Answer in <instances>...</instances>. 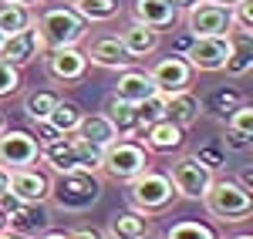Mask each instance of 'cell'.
<instances>
[{
    "instance_id": "4",
    "label": "cell",
    "mask_w": 253,
    "mask_h": 239,
    "mask_svg": "<svg viewBox=\"0 0 253 239\" xmlns=\"http://www.w3.org/2000/svg\"><path fill=\"white\" fill-rule=\"evenodd\" d=\"M172 199H175V189L166 172L145 169V172H138L135 179H128V202H132V209L145 212V216L169 209Z\"/></svg>"
},
{
    "instance_id": "46",
    "label": "cell",
    "mask_w": 253,
    "mask_h": 239,
    "mask_svg": "<svg viewBox=\"0 0 253 239\" xmlns=\"http://www.w3.org/2000/svg\"><path fill=\"white\" fill-rule=\"evenodd\" d=\"M10 3H34V0H10Z\"/></svg>"
},
{
    "instance_id": "22",
    "label": "cell",
    "mask_w": 253,
    "mask_h": 239,
    "mask_svg": "<svg viewBox=\"0 0 253 239\" xmlns=\"http://www.w3.org/2000/svg\"><path fill=\"white\" fill-rule=\"evenodd\" d=\"M152 233V216L138 212V209H128V212H115L108 219V236L112 239H138Z\"/></svg>"
},
{
    "instance_id": "14",
    "label": "cell",
    "mask_w": 253,
    "mask_h": 239,
    "mask_svg": "<svg viewBox=\"0 0 253 239\" xmlns=\"http://www.w3.org/2000/svg\"><path fill=\"white\" fill-rule=\"evenodd\" d=\"M47 226H51V219H47L44 202H20L17 209H10V212L3 216V229H10V233H17V236H27V239L41 236Z\"/></svg>"
},
{
    "instance_id": "34",
    "label": "cell",
    "mask_w": 253,
    "mask_h": 239,
    "mask_svg": "<svg viewBox=\"0 0 253 239\" xmlns=\"http://www.w3.org/2000/svg\"><path fill=\"white\" fill-rule=\"evenodd\" d=\"M196 159L203 162L210 172H219V169L226 165V148H219V145H203V148L196 152Z\"/></svg>"
},
{
    "instance_id": "35",
    "label": "cell",
    "mask_w": 253,
    "mask_h": 239,
    "mask_svg": "<svg viewBox=\"0 0 253 239\" xmlns=\"http://www.w3.org/2000/svg\"><path fill=\"white\" fill-rule=\"evenodd\" d=\"M226 125H230V128H236V132H247V135H253V108L243 101L240 108H233V115L226 118Z\"/></svg>"
},
{
    "instance_id": "32",
    "label": "cell",
    "mask_w": 253,
    "mask_h": 239,
    "mask_svg": "<svg viewBox=\"0 0 253 239\" xmlns=\"http://www.w3.org/2000/svg\"><path fill=\"white\" fill-rule=\"evenodd\" d=\"M17 91H20V68L7 64V61H0V98L17 95Z\"/></svg>"
},
{
    "instance_id": "48",
    "label": "cell",
    "mask_w": 253,
    "mask_h": 239,
    "mask_svg": "<svg viewBox=\"0 0 253 239\" xmlns=\"http://www.w3.org/2000/svg\"><path fill=\"white\" fill-rule=\"evenodd\" d=\"M3 37H7V34H3V31H0V44H3Z\"/></svg>"
},
{
    "instance_id": "30",
    "label": "cell",
    "mask_w": 253,
    "mask_h": 239,
    "mask_svg": "<svg viewBox=\"0 0 253 239\" xmlns=\"http://www.w3.org/2000/svg\"><path fill=\"white\" fill-rule=\"evenodd\" d=\"M54 104H58V95H54V91H31V95L24 98V111H27L31 121H44L51 115Z\"/></svg>"
},
{
    "instance_id": "47",
    "label": "cell",
    "mask_w": 253,
    "mask_h": 239,
    "mask_svg": "<svg viewBox=\"0 0 253 239\" xmlns=\"http://www.w3.org/2000/svg\"><path fill=\"white\" fill-rule=\"evenodd\" d=\"M233 239H253V236H247V233H243V236H233Z\"/></svg>"
},
{
    "instance_id": "13",
    "label": "cell",
    "mask_w": 253,
    "mask_h": 239,
    "mask_svg": "<svg viewBox=\"0 0 253 239\" xmlns=\"http://www.w3.org/2000/svg\"><path fill=\"white\" fill-rule=\"evenodd\" d=\"M145 145V152H159V155H169V152H179L182 145H186V128H179L172 121L159 118L152 125H145L142 132H138V138Z\"/></svg>"
},
{
    "instance_id": "36",
    "label": "cell",
    "mask_w": 253,
    "mask_h": 239,
    "mask_svg": "<svg viewBox=\"0 0 253 239\" xmlns=\"http://www.w3.org/2000/svg\"><path fill=\"white\" fill-rule=\"evenodd\" d=\"M250 145H253V135L236 132V128L226 125V135H223V148H226V152H250Z\"/></svg>"
},
{
    "instance_id": "1",
    "label": "cell",
    "mask_w": 253,
    "mask_h": 239,
    "mask_svg": "<svg viewBox=\"0 0 253 239\" xmlns=\"http://www.w3.org/2000/svg\"><path fill=\"white\" fill-rule=\"evenodd\" d=\"M47 199L64 212H84L101 199V179H98V172H88V169L58 172V179L47 189Z\"/></svg>"
},
{
    "instance_id": "3",
    "label": "cell",
    "mask_w": 253,
    "mask_h": 239,
    "mask_svg": "<svg viewBox=\"0 0 253 239\" xmlns=\"http://www.w3.org/2000/svg\"><path fill=\"white\" fill-rule=\"evenodd\" d=\"M203 205L219 222H243L253 212V196L236 179H213L203 196Z\"/></svg>"
},
{
    "instance_id": "17",
    "label": "cell",
    "mask_w": 253,
    "mask_h": 239,
    "mask_svg": "<svg viewBox=\"0 0 253 239\" xmlns=\"http://www.w3.org/2000/svg\"><path fill=\"white\" fill-rule=\"evenodd\" d=\"M101 115L112 121V128H115L118 138H138V132H142V125L135 118V104L125 98H118V95H108L105 98V108H101Z\"/></svg>"
},
{
    "instance_id": "45",
    "label": "cell",
    "mask_w": 253,
    "mask_h": 239,
    "mask_svg": "<svg viewBox=\"0 0 253 239\" xmlns=\"http://www.w3.org/2000/svg\"><path fill=\"white\" fill-rule=\"evenodd\" d=\"M213 3H226V7H233L236 0H213Z\"/></svg>"
},
{
    "instance_id": "16",
    "label": "cell",
    "mask_w": 253,
    "mask_h": 239,
    "mask_svg": "<svg viewBox=\"0 0 253 239\" xmlns=\"http://www.w3.org/2000/svg\"><path fill=\"white\" fill-rule=\"evenodd\" d=\"M47 189H51V179L38 169H31V165L10 172V192L20 202H47Z\"/></svg>"
},
{
    "instance_id": "37",
    "label": "cell",
    "mask_w": 253,
    "mask_h": 239,
    "mask_svg": "<svg viewBox=\"0 0 253 239\" xmlns=\"http://www.w3.org/2000/svg\"><path fill=\"white\" fill-rule=\"evenodd\" d=\"M34 138H38V145L44 148V145H51L54 138H61V132L51 121H34Z\"/></svg>"
},
{
    "instance_id": "49",
    "label": "cell",
    "mask_w": 253,
    "mask_h": 239,
    "mask_svg": "<svg viewBox=\"0 0 253 239\" xmlns=\"http://www.w3.org/2000/svg\"><path fill=\"white\" fill-rule=\"evenodd\" d=\"M0 229H3V212H0Z\"/></svg>"
},
{
    "instance_id": "9",
    "label": "cell",
    "mask_w": 253,
    "mask_h": 239,
    "mask_svg": "<svg viewBox=\"0 0 253 239\" xmlns=\"http://www.w3.org/2000/svg\"><path fill=\"white\" fill-rule=\"evenodd\" d=\"M149 78L156 84L159 95H179V91H189L193 88V68L182 54H169V58H159L149 71Z\"/></svg>"
},
{
    "instance_id": "10",
    "label": "cell",
    "mask_w": 253,
    "mask_h": 239,
    "mask_svg": "<svg viewBox=\"0 0 253 239\" xmlns=\"http://www.w3.org/2000/svg\"><path fill=\"white\" fill-rule=\"evenodd\" d=\"M230 51H233V40H230V37H193V44L186 47L182 58L189 61L193 71H206V74H213V71H223V64H226V58H230Z\"/></svg>"
},
{
    "instance_id": "41",
    "label": "cell",
    "mask_w": 253,
    "mask_h": 239,
    "mask_svg": "<svg viewBox=\"0 0 253 239\" xmlns=\"http://www.w3.org/2000/svg\"><path fill=\"white\" fill-rule=\"evenodd\" d=\"M34 239H68V233H47V229H44V233L34 236Z\"/></svg>"
},
{
    "instance_id": "12",
    "label": "cell",
    "mask_w": 253,
    "mask_h": 239,
    "mask_svg": "<svg viewBox=\"0 0 253 239\" xmlns=\"http://www.w3.org/2000/svg\"><path fill=\"white\" fill-rule=\"evenodd\" d=\"M44 64H47V74L54 81H61V84H75L88 71V58L78 47H54V51H47Z\"/></svg>"
},
{
    "instance_id": "8",
    "label": "cell",
    "mask_w": 253,
    "mask_h": 239,
    "mask_svg": "<svg viewBox=\"0 0 253 239\" xmlns=\"http://www.w3.org/2000/svg\"><path fill=\"white\" fill-rule=\"evenodd\" d=\"M41 159V145L31 132L24 128H3L0 132V169L14 172V169H27Z\"/></svg>"
},
{
    "instance_id": "24",
    "label": "cell",
    "mask_w": 253,
    "mask_h": 239,
    "mask_svg": "<svg viewBox=\"0 0 253 239\" xmlns=\"http://www.w3.org/2000/svg\"><path fill=\"white\" fill-rule=\"evenodd\" d=\"M75 135H78V138H84V141H91V145H98L101 152H105L112 141H118L115 128H112V121L105 118V115H81Z\"/></svg>"
},
{
    "instance_id": "25",
    "label": "cell",
    "mask_w": 253,
    "mask_h": 239,
    "mask_svg": "<svg viewBox=\"0 0 253 239\" xmlns=\"http://www.w3.org/2000/svg\"><path fill=\"white\" fill-rule=\"evenodd\" d=\"M243 104V95H240V88H233V84H223V88H213L210 91V98L203 101V111H210V115H216V118H230L233 115V108H240Z\"/></svg>"
},
{
    "instance_id": "6",
    "label": "cell",
    "mask_w": 253,
    "mask_h": 239,
    "mask_svg": "<svg viewBox=\"0 0 253 239\" xmlns=\"http://www.w3.org/2000/svg\"><path fill=\"white\" fill-rule=\"evenodd\" d=\"M186 31L193 37H230L233 34V10L226 3L199 0L186 10Z\"/></svg>"
},
{
    "instance_id": "21",
    "label": "cell",
    "mask_w": 253,
    "mask_h": 239,
    "mask_svg": "<svg viewBox=\"0 0 253 239\" xmlns=\"http://www.w3.org/2000/svg\"><path fill=\"white\" fill-rule=\"evenodd\" d=\"M112 95H118V98L138 104L142 98L156 95V84H152V78H149V71L125 68V71H118V81H115V91H112Z\"/></svg>"
},
{
    "instance_id": "43",
    "label": "cell",
    "mask_w": 253,
    "mask_h": 239,
    "mask_svg": "<svg viewBox=\"0 0 253 239\" xmlns=\"http://www.w3.org/2000/svg\"><path fill=\"white\" fill-rule=\"evenodd\" d=\"M0 239H27V236H17V233H10V229H0Z\"/></svg>"
},
{
    "instance_id": "38",
    "label": "cell",
    "mask_w": 253,
    "mask_h": 239,
    "mask_svg": "<svg viewBox=\"0 0 253 239\" xmlns=\"http://www.w3.org/2000/svg\"><path fill=\"white\" fill-rule=\"evenodd\" d=\"M68 239H105V233H98V229H88V226H81L75 233H68Z\"/></svg>"
},
{
    "instance_id": "42",
    "label": "cell",
    "mask_w": 253,
    "mask_h": 239,
    "mask_svg": "<svg viewBox=\"0 0 253 239\" xmlns=\"http://www.w3.org/2000/svg\"><path fill=\"white\" fill-rule=\"evenodd\" d=\"M193 3H199V0H175V7H179V10H189Z\"/></svg>"
},
{
    "instance_id": "11",
    "label": "cell",
    "mask_w": 253,
    "mask_h": 239,
    "mask_svg": "<svg viewBox=\"0 0 253 239\" xmlns=\"http://www.w3.org/2000/svg\"><path fill=\"white\" fill-rule=\"evenodd\" d=\"M41 34L38 27H34V20L27 24V27H20L14 34H7L3 44H0V61H7V64H14V68H24V64H31L34 58H41Z\"/></svg>"
},
{
    "instance_id": "26",
    "label": "cell",
    "mask_w": 253,
    "mask_h": 239,
    "mask_svg": "<svg viewBox=\"0 0 253 239\" xmlns=\"http://www.w3.org/2000/svg\"><path fill=\"white\" fill-rule=\"evenodd\" d=\"M75 10L84 24H108L122 14V3L118 0H75Z\"/></svg>"
},
{
    "instance_id": "33",
    "label": "cell",
    "mask_w": 253,
    "mask_h": 239,
    "mask_svg": "<svg viewBox=\"0 0 253 239\" xmlns=\"http://www.w3.org/2000/svg\"><path fill=\"white\" fill-rule=\"evenodd\" d=\"M230 10H233V31L253 34V0H236Z\"/></svg>"
},
{
    "instance_id": "15",
    "label": "cell",
    "mask_w": 253,
    "mask_h": 239,
    "mask_svg": "<svg viewBox=\"0 0 253 239\" xmlns=\"http://www.w3.org/2000/svg\"><path fill=\"white\" fill-rule=\"evenodd\" d=\"M84 58H88V64H98V68H105V71H125V68L135 64V58L125 51V44L118 40V34H105V37H98Z\"/></svg>"
},
{
    "instance_id": "40",
    "label": "cell",
    "mask_w": 253,
    "mask_h": 239,
    "mask_svg": "<svg viewBox=\"0 0 253 239\" xmlns=\"http://www.w3.org/2000/svg\"><path fill=\"white\" fill-rule=\"evenodd\" d=\"M3 192H10V172L7 169H0V196Z\"/></svg>"
},
{
    "instance_id": "23",
    "label": "cell",
    "mask_w": 253,
    "mask_h": 239,
    "mask_svg": "<svg viewBox=\"0 0 253 239\" xmlns=\"http://www.w3.org/2000/svg\"><path fill=\"white\" fill-rule=\"evenodd\" d=\"M118 40H122V44H125V51L138 61V58H149V54L159 47V31H152V27H145V24L132 20V24L118 34Z\"/></svg>"
},
{
    "instance_id": "31",
    "label": "cell",
    "mask_w": 253,
    "mask_h": 239,
    "mask_svg": "<svg viewBox=\"0 0 253 239\" xmlns=\"http://www.w3.org/2000/svg\"><path fill=\"white\" fill-rule=\"evenodd\" d=\"M162 108H166V95H149V98H142L135 104V118H138V125L145 128V125H152V121H159L162 118Z\"/></svg>"
},
{
    "instance_id": "19",
    "label": "cell",
    "mask_w": 253,
    "mask_h": 239,
    "mask_svg": "<svg viewBox=\"0 0 253 239\" xmlns=\"http://www.w3.org/2000/svg\"><path fill=\"white\" fill-rule=\"evenodd\" d=\"M203 115V101L196 98L193 91H179V95H169L166 98V108H162V118L179 125V128H189L196 125Z\"/></svg>"
},
{
    "instance_id": "18",
    "label": "cell",
    "mask_w": 253,
    "mask_h": 239,
    "mask_svg": "<svg viewBox=\"0 0 253 239\" xmlns=\"http://www.w3.org/2000/svg\"><path fill=\"white\" fill-rule=\"evenodd\" d=\"M179 7H175V0H135V20L138 24H145V27H152V31H166V27H172L175 20H179Z\"/></svg>"
},
{
    "instance_id": "20",
    "label": "cell",
    "mask_w": 253,
    "mask_h": 239,
    "mask_svg": "<svg viewBox=\"0 0 253 239\" xmlns=\"http://www.w3.org/2000/svg\"><path fill=\"white\" fill-rule=\"evenodd\" d=\"M41 162L51 169V172H68V169H81L78 162V141L68 138V135H61L54 138L51 145H44L41 148Z\"/></svg>"
},
{
    "instance_id": "7",
    "label": "cell",
    "mask_w": 253,
    "mask_h": 239,
    "mask_svg": "<svg viewBox=\"0 0 253 239\" xmlns=\"http://www.w3.org/2000/svg\"><path fill=\"white\" fill-rule=\"evenodd\" d=\"M213 179L216 175L196 159V155H182V159H175L172 169H169V182H172L175 196H182V199H203Z\"/></svg>"
},
{
    "instance_id": "29",
    "label": "cell",
    "mask_w": 253,
    "mask_h": 239,
    "mask_svg": "<svg viewBox=\"0 0 253 239\" xmlns=\"http://www.w3.org/2000/svg\"><path fill=\"white\" fill-rule=\"evenodd\" d=\"M166 239H219L216 229L210 222H199V219H179L166 229Z\"/></svg>"
},
{
    "instance_id": "27",
    "label": "cell",
    "mask_w": 253,
    "mask_h": 239,
    "mask_svg": "<svg viewBox=\"0 0 253 239\" xmlns=\"http://www.w3.org/2000/svg\"><path fill=\"white\" fill-rule=\"evenodd\" d=\"M81 115H84V111H81V108L75 104V101H64V98H58V104L51 108V115H47L44 121H51V125L58 128L61 135H75V128H78Z\"/></svg>"
},
{
    "instance_id": "2",
    "label": "cell",
    "mask_w": 253,
    "mask_h": 239,
    "mask_svg": "<svg viewBox=\"0 0 253 239\" xmlns=\"http://www.w3.org/2000/svg\"><path fill=\"white\" fill-rule=\"evenodd\" d=\"M41 34V47L44 51H54V47H78L84 34H88V24L81 20V14L75 7H47L38 20H34Z\"/></svg>"
},
{
    "instance_id": "5",
    "label": "cell",
    "mask_w": 253,
    "mask_h": 239,
    "mask_svg": "<svg viewBox=\"0 0 253 239\" xmlns=\"http://www.w3.org/2000/svg\"><path fill=\"white\" fill-rule=\"evenodd\" d=\"M145 169H149V152H145V145L135 141V138L112 141V145L105 148V155H101V172L112 175L115 182L135 179L138 172H145Z\"/></svg>"
},
{
    "instance_id": "39",
    "label": "cell",
    "mask_w": 253,
    "mask_h": 239,
    "mask_svg": "<svg viewBox=\"0 0 253 239\" xmlns=\"http://www.w3.org/2000/svg\"><path fill=\"white\" fill-rule=\"evenodd\" d=\"M240 185H243V189H253V169H243V172H240Z\"/></svg>"
},
{
    "instance_id": "28",
    "label": "cell",
    "mask_w": 253,
    "mask_h": 239,
    "mask_svg": "<svg viewBox=\"0 0 253 239\" xmlns=\"http://www.w3.org/2000/svg\"><path fill=\"white\" fill-rule=\"evenodd\" d=\"M34 20L27 3H10V0H0V31L3 34H14L20 27H27Z\"/></svg>"
},
{
    "instance_id": "44",
    "label": "cell",
    "mask_w": 253,
    "mask_h": 239,
    "mask_svg": "<svg viewBox=\"0 0 253 239\" xmlns=\"http://www.w3.org/2000/svg\"><path fill=\"white\" fill-rule=\"evenodd\" d=\"M3 128H7V118H3V111H0V132H3Z\"/></svg>"
}]
</instances>
